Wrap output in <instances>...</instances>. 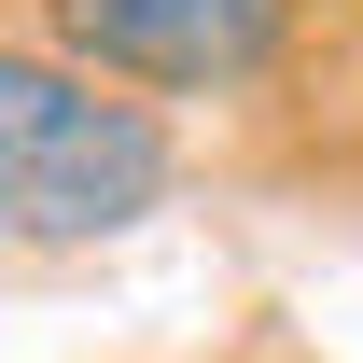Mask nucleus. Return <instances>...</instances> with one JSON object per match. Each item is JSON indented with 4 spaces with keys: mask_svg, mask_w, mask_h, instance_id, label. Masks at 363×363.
Here are the masks:
<instances>
[{
    "mask_svg": "<svg viewBox=\"0 0 363 363\" xmlns=\"http://www.w3.org/2000/svg\"><path fill=\"white\" fill-rule=\"evenodd\" d=\"M43 43L126 98H238L294 56V0H43Z\"/></svg>",
    "mask_w": 363,
    "mask_h": 363,
    "instance_id": "nucleus-2",
    "label": "nucleus"
},
{
    "mask_svg": "<svg viewBox=\"0 0 363 363\" xmlns=\"http://www.w3.org/2000/svg\"><path fill=\"white\" fill-rule=\"evenodd\" d=\"M182 140L154 98L70 70L56 43H0V252H98L168 210Z\"/></svg>",
    "mask_w": 363,
    "mask_h": 363,
    "instance_id": "nucleus-1",
    "label": "nucleus"
}]
</instances>
